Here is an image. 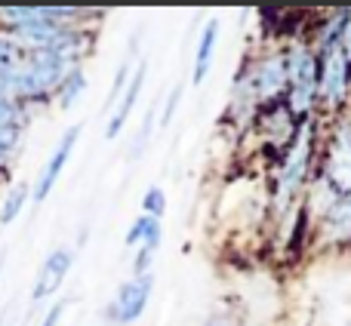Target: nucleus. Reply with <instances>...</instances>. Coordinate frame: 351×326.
<instances>
[{
	"mask_svg": "<svg viewBox=\"0 0 351 326\" xmlns=\"http://www.w3.org/2000/svg\"><path fill=\"white\" fill-rule=\"evenodd\" d=\"M348 34H351V6H339V10H327L317 18V31L315 37H308V43L315 47L317 55H324L346 47Z\"/></svg>",
	"mask_w": 351,
	"mask_h": 326,
	"instance_id": "nucleus-9",
	"label": "nucleus"
},
{
	"mask_svg": "<svg viewBox=\"0 0 351 326\" xmlns=\"http://www.w3.org/2000/svg\"><path fill=\"white\" fill-rule=\"evenodd\" d=\"M154 292V274H145V277H130L117 286L114 299H111L108 311H105V321L114 326H130L136 323L142 314H145L148 302H152Z\"/></svg>",
	"mask_w": 351,
	"mask_h": 326,
	"instance_id": "nucleus-5",
	"label": "nucleus"
},
{
	"mask_svg": "<svg viewBox=\"0 0 351 326\" xmlns=\"http://www.w3.org/2000/svg\"><path fill=\"white\" fill-rule=\"evenodd\" d=\"M84 92H86V71H84V65H77L68 71V77L62 80V86L56 90V102H59V108H71Z\"/></svg>",
	"mask_w": 351,
	"mask_h": 326,
	"instance_id": "nucleus-14",
	"label": "nucleus"
},
{
	"mask_svg": "<svg viewBox=\"0 0 351 326\" xmlns=\"http://www.w3.org/2000/svg\"><path fill=\"white\" fill-rule=\"evenodd\" d=\"M237 77L247 84V90L253 92L256 105H274L284 102L287 90H290V68H287V49H265V53L253 55L247 65L237 71Z\"/></svg>",
	"mask_w": 351,
	"mask_h": 326,
	"instance_id": "nucleus-3",
	"label": "nucleus"
},
{
	"mask_svg": "<svg viewBox=\"0 0 351 326\" xmlns=\"http://www.w3.org/2000/svg\"><path fill=\"white\" fill-rule=\"evenodd\" d=\"M179 102H182V86H173L170 96H167L164 111H160V127H167V123L173 121V114H176V108H179Z\"/></svg>",
	"mask_w": 351,
	"mask_h": 326,
	"instance_id": "nucleus-19",
	"label": "nucleus"
},
{
	"mask_svg": "<svg viewBox=\"0 0 351 326\" xmlns=\"http://www.w3.org/2000/svg\"><path fill=\"white\" fill-rule=\"evenodd\" d=\"M71 68H77V65L62 59V55L43 53V49H31L28 59H25L10 77L0 80V96L16 99L25 108H28L31 102L56 99V90L62 86V80L68 77Z\"/></svg>",
	"mask_w": 351,
	"mask_h": 326,
	"instance_id": "nucleus-1",
	"label": "nucleus"
},
{
	"mask_svg": "<svg viewBox=\"0 0 351 326\" xmlns=\"http://www.w3.org/2000/svg\"><path fill=\"white\" fill-rule=\"evenodd\" d=\"M148 225H152V216H136L133 222H130V228H127V237H123V243H127L130 249H139L142 247V240H145V231H148Z\"/></svg>",
	"mask_w": 351,
	"mask_h": 326,
	"instance_id": "nucleus-18",
	"label": "nucleus"
},
{
	"mask_svg": "<svg viewBox=\"0 0 351 326\" xmlns=\"http://www.w3.org/2000/svg\"><path fill=\"white\" fill-rule=\"evenodd\" d=\"M71 265H74V253L68 247H56L53 253L43 259L40 271L34 277V286H31V305H43L62 290L65 277L71 274Z\"/></svg>",
	"mask_w": 351,
	"mask_h": 326,
	"instance_id": "nucleus-8",
	"label": "nucleus"
},
{
	"mask_svg": "<svg viewBox=\"0 0 351 326\" xmlns=\"http://www.w3.org/2000/svg\"><path fill=\"white\" fill-rule=\"evenodd\" d=\"M145 77H148V62H145V59H139V65H136V71H133V77H130L127 90H123L121 102L114 105V111H111L108 123H105V139H108V142H114L117 136L123 133V127H127V117L133 114L136 102H139V96H142Z\"/></svg>",
	"mask_w": 351,
	"mask_h": 326,
	"instance_id": "nucleus-10",
	"label": "nucleus"
},
{
	"mask_svg": "<svg viewBox=\"0 0 351 326\" xmlns=\"http://www.w3.org/2000/svg\"><path fill=\"white\" fill-rule=\"evenodd\" d=\"M6 127H28V108L10 96H0V129Z\"/></svg>",
	"mask_w": 351,
	"mask_h": 326,
	"instance_id": "nucleus-15",
	"label": "nucleus"
},
{
	"mask_svg": "<svg viewBox=\"0 0 351 326\" xmlns=\"http://www.w3.org/2000/svg\"><path fill=\"white\" fill-rule=\"evenodd\" d=\"M287 68H290V90H287V108L299 123L315 121L317 114V84H321V62L308 37L287 43Z\"/></svg>",
	"mask_w": 351,
	"mask_h": 326,
	"instance_id": "nucleus-2",
	"label": "nucleus"
},
{
	"mask_svg": "<svg viewBox=\"0 0 351 326\" xmlns=\"http://www.w3.org/2000/svg\"><path fill=\"white\" fill-rule=\"evenodd\" d=\"M142 212L160 222V216L167 212V194H164V188H148V191L142 194Z\"/></svg>",
	"mask_w": 351,
	"mask_h": 326,
	"instance_id": "nucleus-17",
	"label": "nucleus"
},
{
	"mask_svg": "<svg viewBox=\"0 0 351 326\" xmlns=\"http://www.w3.org/2000/svg\"><path fill=\"white\" fill-rule=\"evenodd\" d=\"M321 249H348L351 247V194H339L321 216L315 218V237Z\"/></svg>",
	"mask_w": 351,
	"mask_h": 326,
	"instance_id": "nucleus-6",
	"label": "nucleus"
},
{
	"mask_svg": "<svg viewBox=\"0 0 351 326\" xmlns=\"http://www.w3.org/2000/svg\"><path fill=\"white\" fill-rule=\"evenodd\" d=\"M342 49H346V55H348V65H351V34H348V40H346V47H342Z\"/></svg>",
	"mask_w": 351,
	"mask_h": 326,
	"instance_id": "nucleus-21",
	"label": "nucleus"
},
{
	"mask_svg": "<svg viewBox=\"0 0 351 326\" xmlns=\"http://www.w3.org/2000/svg\"><path fill=\"white\" fill-rule=\"evenodd\" d=\"M28 53H31V49L25 47L22 40H16L10 31L0 28V80L10 77V74L16 71L25 59H28Z\"/></svg>",
	"mask_w": 351,
	"mask_h": 326,
	"instance_id": "nucleus-13",
	"label": "nucleus"
},
{
	"mask_svg": "<svg viewBox=\"0 0 351 326\" xmlns=\"http://www.w3.org/2000/svg\"><path fill=\"white\" fill-rule=\"evenodd\" d=\"M219 31H222L219 18H206L200 34H197V49H194V65H191V84L194 86H200L206 80V74H210L213 55H216V43H219Z\"/></svg>",
	"mask_w": 351,
	"mask_h": 326,
	"instance_id": "nucleus-11",
	"label": "nucleus"
},
{
	"mask_svg": "<svg viewBox=\"0 0 351 326\" xmlns=\"http://www.w3.org/2000/svg\"><path fill=\"white\" fill-rule=\"evenodd\" d=\"M160 123V114L154 108H148L145 111V121H142V127H139V133H136V142H133V151H130V158H139L142 151L148 148V139H152V133H154V127Z\"/></svg>",
	"mask_w": 351,
	"mask_h": 326,
	"instance_id": "nucleus-16",
	"label": "nucleus"
},
{
	"mask_svg": "<svg viewBox=\"0 0 351 326\" xmlns=\"http://www.w3.org/2000/svg\"><path fill=\"white\" fill-rule=\"evenodd\" d=\"M80 133H84V123H74V127H68L65 133H62V139L56 142L53 154H49V160L43 163L40 175H37V181H34V197H31L34 203H43V200L53 194V188H56V181H59L62 169H65L68 160H71L74 145H77Z\"/></svg>",
	"mask_w": 351,
	"mask_h": 326,
	"instance_id": "nucleus-7",
	"label": "nucleus"
},
{
	"mask_svg": "<svg viewBox=\"0 0 351 326\" xmlns=\"http://www.w3.org/2000/svg\"><path fill=\"white\" fill-rule=\"evenodd\" d=\"M34 197V185L28 181H12L10 191H3V203H0V225H12L22 210L28 206V200Z\"/></svg>",
	"mask_w": 351,
	"mask_h": 326,
	"instance_id": "nucleus-12",
	"label": "nucleus"
},
{
	"mask_svg": "<svg viewBox=\"0 0 351 326\" xmlns=\"http://www.w3.org/2000/svg\"><path fill=\"white\" fill-rule=\"evenodd\" d=\"M321 62V84H317V111L333 121V117L346 114L351 105V65L346 49H333V53L317 55Z\"/></svg>",
	"mask_w": 351,
	"mask_h": 326,
	"instance_id": "nucleus-4",
	"label": "nucleus"
},
{
	"mask_svg": "<svg viewBox=\"0 0 351 326\" xmlns=\"http://www.w3.org/2000/svg\"><path fill=\"white\" fill-rule=\"evenodd\" d=\"M65 299H59V302H53V308L47 311V314L40 317V326H59L62 323V314H65Z\"/></svg>",
	"mask_w": 351,
	"mask_h": 326,
	"instance_id": "nucleus-20",
	"label": "nucleus"
}]
</instances>
